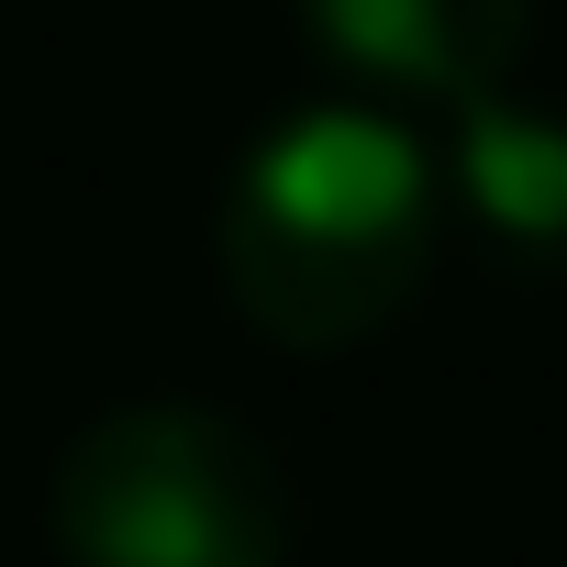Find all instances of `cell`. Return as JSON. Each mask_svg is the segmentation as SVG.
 Returning <instances> with one entry per match:
<instances>
[{
	"instance_id": "cell-1",
	"label": "cell",
	"mask_w": 567,
	"mask_h": 567,
	"mask_svg": "<svg viewBox=\"0 0 567 567\" xmlns=\"http://www.w3.org/2000/svg\"><path fill=\"white\" fill-rule=\"evenodd\" d=\"M223 290L234 312L290 346V357H346L390 334L445 245V178L434 145L390 101H301L267 123L223 189Z\"/></svg>"
},
{
	"instance_id": "cell-2",
	"label": "cell",
	"mask_w": 567,
	"mask_h": 567,
	"mask_svg": "<svg viewBox=\"0 0 567 567\" xmlns=\"http://www.w3.org/2000/svg\"><path fill=\"white\" fill-rule=\"evenodd\" d=\"M56 567H290L301 489L212 401H123L45 478Z\"/></svg>"
},
{
	"instance_id": "cell-3",
	"label": "cell",
	"mask_w": 567,
	"mask_h": 567,
	"mask_svg": "<svg viewBox=\"0 0 567 567\" xmlns=\"http://www.w3.org/2000/svg\"><path fill=\"white\" fill-rule=\"evenodd\" d=\"M301 34L379 101H489L534 45V0H290Z\"/></svg>"
},
{
	"instance_id": "cell-4",
	"label": "cell",
	"mask_w": 567,
	"mask_h": 567,
	"mask_svg": "<svg viewBox=\"0 0 567 567\" xmlns=\"http://www.w3.org/2000/svg\"><path fill=\"white\" fill-rule=\"evenodd\" d=\"M467 223L501 245V256H567V123L489 90V101H456L445 112V167H434Z\"/></svg>"
}]
</instances>
